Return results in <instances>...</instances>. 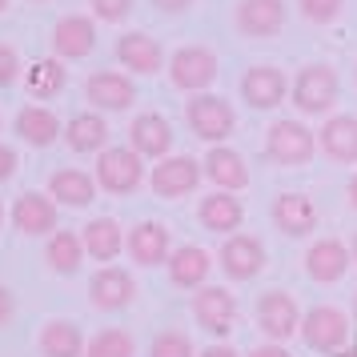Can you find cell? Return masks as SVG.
Segmentation results:
<instances>
[{"instance_id": "1", "label": "cell", "mask_w": 357, "mask_h": 357, "mask_svg": "<svg viewBox=\"0 0 357 357\" xmlns=\"http://www.w3.org/2000/svg\"><path fill=\"white\" fill-rule=\"evenodd\" d=\"M313 153H317V137L301 121L281 116L265 132V157L273 165H281V169H301V165L313 161Z\"/></svg>"}, {"instance_id": "2", "label": "cell", "mask_w": 357, "mask_h": 357, "mask_svg": "<svg viewBox=\"0 0 357 357\" xmlns=\"http://www.w3.org/2000/svg\"><path fill=\"white\" fill-rule=\"evenodd\" d=\"M337 73H333V65H325V61H317V65H305L297 77H293V109L305 116H325L333 105H337Z\"/></svg>"}, {"instance_id": "3", "label": "cell", "mask_w": 357, "mask_h": 357, "mask_svg": "<svg viewBox=\"0 0 357 357\" xmlns=\"http://www.w3.org/2000/svg\"><path fill=\"white\" fill-rule=\"evenodd\" d=\"M185 121H189L193 137L209 141V145H221L229 132L237 129L233 105L225 97H217V93H193V100L185 105Z\"/></svg>"}, {"instance_id": "4", "label": "cell", "mask_w": 357, "mask_h": 357, "mask_svg": "<svg viewBox=\"0 0 357 357\" xmlns=\"http://www.w3.org/2000/svg\"><path fill=\"white\" fill-rule=\"evenodd\" d=\"M301 337L313 354H341L349 341V317L337 305H313L301 317Z\"/></svg>"}, {"instance_id": "5", "label": "cell", "mask_w": 357, "mask_h": 357, "mask_svg": "<svg viewBox=\"0 0 357 357\" xmlns=\"http://www.w3.org/2000/svg\"><path fill=\"white\" fill-rule=\"evenodd\" d=\"M217 52L205 49V45H185V49L173 52L169 61V81L177 84L181 93H205L213 81H217Z\"/></svg>"}, {"instance_id": "6", "label": "cell", "mask_w": 357, "mask_h": 357, "mask_svg": "<svg viewBox=\"0 0 357 357\" xmlns=\"http://www.w3.org/2000/svg\"><path fill=\"white\" fill-rule=\"evenodd\" d=\"M145 181V157L137 149H105L97 157V185L105 193L125 197Z\"/></svg>"}, {"instance_id": "7", "label": "cell", "mask_w": 357, "mask_h": 357, "mask_svg": "<svg viewBox=\"0 0 357 357\" xmlns=\"http://www.w3.org/2000/svg\"><path fill=\"white\" fill-rule=\"evenodd\" d=\"M301 309L293 301V293L285 289H269L257 297V329L269 341H289L293 333H301Z\"/></svg>"}, {"instance_id": "8", "label": "cell", "mask_w": 357, "mask_h": 357, "mask_svg": "<svg viewBox=\"0 0 357 357\" xmlns=\"http://www.w3.org/2000/svg\"><path fill=\"white\" fill-rule=\"evenodd\" d=\"M193 317L205 333L225 337L229 329H233V321H237V297L225 285H201L193 293Z\"/></svg>"}, {"instance_id": "9", "label": "cell", "mask_w": 357, "mask_h": 357, "mask_svg": "<svg viewBox=\"0 0 357 357\" xmlns=\"http://www.w3.org/2000/svg\"><path fill=\"white\" fill-rule=\"evenodd\" d=\"M217 265L225 269L229 281H253L265 269V245L257 237H249V233H233V237L221 241Z\"/></svg>"}, {"instance_id": "10", "label": "cell", "mask_w": 357, "mask_h": 357, "mask_svg": "<svg viewBox=\"0 0 357 357\" xmlns=\"http://www.w3.org/2000/svg\"><path fill=\"white\" fill-rule=\"evenodd\" d=\"M201 177H205V165L193 161V157H165L157 169H153V177H149V185H153V193L165 197V201H177V197H189L201 185Z\"/></svg>"}, {"instance_id": "11", "label": "cell", "mask_w": 357, "mask_h": 357, "mask_svg": "<svg viewBox=\"0 0 357 357\" xmlns=\"http://www.w3.org/2000/svg\"><path fill=\"white\" fill-rule=\"evenodd\" d=\"M285 29V0H237V33L269 40Z\"/></svg>"}, {"instance_id": "12", "label": "cell", "mask_w": 357, "mask_h": 357, "mask_svg": "<svg viewBox=\"0 0 357 357\" xmlns=\"http://www.w3.org/2000/svg\"><path fill=\"white\" fill-rule=\"evenodd\" d=\"M289 93V81L277 65H253L241 77V97L249 109H277Z\"/></svg>"}, {"instance_id": "13", "label": "cell", "mask_w": 357, "mask_h": 357, "mask_svg": "<svg viewBox=\"0 0 357 357\" xmlns=\"http://www.w3.org/2000/svg\"><path fill=\"white\" fill-rule=\"evenodd\" d=\"M349 261H354V253H349L337 237H321V241L309 245L305 273H309V281H317V285H333V281H341V277L349 273Z\"/></svg>"}, {"instance_id": "14", "label": "cell", "mask_w": 357, "mask_h": 357, "mask_svg": "<svg viewBox=\"0 0 357 357\" xmlns=\"http://www.w3.org/2000/svg\"><path fill=\"white\" fill-rule=\"evenodd\" d=\"M132 297H137V281H132V273L116 269V265L97 269V277L89 281V301L97 309H105V313H116V309L132 305Z\"/></svg>"}, {"instance_id": "15", "label": "cell", "mask_w": 357, "mask_h": 357, "mask_svg": "<svg viewBox=\"0 0 357 357\" xmlns=\"http://www.w3.org/2000/svg\"><path fill=\"white\" fill-rule=\"evenodd\" d=\"M13 225L17 233H29V237H45V233H56V201L45 193H20L13 201Z\"/></svg>"}, {"instance_id": "16", "label": "cell", "mask_w": 357, "mask_h": 357, "mask_svg": "<svg viewBox=\"0 0 357 357\" xmlns=\"http://www.w3.org/2000/svg\"><path fill=\"white\" fill-rule=\"evenodd\" d=\"M125 249H129V257L137 261V265H145V269L169 265V257H173V249H169V229H165L161 221H141V225H132V233L125 237Z\"/></svg>"}, {"instance_id": "17", "label": "cell", "mask_w": 357, "mask_h": 357, "mask_svg": "<svg viewBox=\"0 0 357 357\" xmlns=\"http://www.w3.org/2000/svg\"><path fill=\"white\" fill-rule=\"evenodd\" d=\"M273 225L285 237H309L317 229V205L305 193H277L273 197Z\"/></svg>"}, {"instance_id": "18", "label": "cell", "mask_w": 357, "mask_h": 357, "mask_svg": "<svg viewBox=\"0 0 357 357\" xmlns=\"http://www.w3.org/2000/svg\"><path fill=\"white\" fill-rule=\"evenodd\" d=\"M201 165H205V177H209L217 189H225V193H241L245 185H249V165H245V157L237 149L213 145Z\"/></svg>"}, {"instance_id": "19", "label": "cell", "mask_w": 357, "mask_h": 357, "mask_svg": "<svg viewBox=\"0 0 357 357\" xmlns=\"http://www.w3.org/2000/svg\"><path fill=\"white\" fill-rule=\"evenodd\" d=\"M129 141L141 157H153V161H165L169 149H173V125L165 121L161 113H141L129 125Z\"/></svg>"}, {"instance_id": "20", "label": "cell", "mask_w": 357, "mask_h": 357, "mask_svg": "<svg viewBox=\"0 0 357 357\" xmlns=\"http://www.w3.org/2000/svg\"><path fill=\"white\" fill-rule=\"evenodd\" d=\"M97 49V24L89 17H65L52 29V52L65 61H81Z\"/></svg>"}, {"instance_id": "21", "label": "cell", "mask_w": 357, "mask_h": 357, "mask_svg": "<svg viewBox=\"0 0 357 357\" xmlns=\"http://www.w3.org/2000/svg\"><path fill=\"white\" fill-rule=\"evenodd\" d=\"M84 97L93 100L97 109H109V113H121L137 100V84L121 73H93L84 81Z\"/></svg>"}, {"instance_id": "22", "label": "cell", "mask_w": 357, "mask_h": 357, "mask_svg": "<svg viewBox=\"0 0 357 357\" xmlns=\"http://www.w3.org/2000/svg\"><path fill=\"white\" fill-rule=\"evenodd\" d=\"M116 61L129 68V73L153 77V73H161L165 52H161V45H157L149 33H125L121 40H116Z\"/></svg>"}, {"instance_id": "23", "label": "cell", "mask_w": 357, "mask_h": 357, "mask_svg": "<svg viewBox=\"0 0 357 357\" xmlns=\"http://www.w3.org/2000/svg\"><path fill=\"white\" fill-rule=\"evenodd\" d=\"M197 217H201V225L209 229V233L233 237V233L241 229V221H245V205H241V201H237L233 193H225V189H217V193H209L205 201H201V209H197Z\"/></svg>"}, {"instance_id": "24", "label": "cell", "mask_w": 357, "mask_h": 357, "mask_svg": "<svg viewBox=\"0 0 357 357\" xmlns=\"http://www.w3.org/2000/svg\"><path fill=\"white\" fill-rule=\"evenodd\" d=\"M213 273V257L201 249V245H181L173 249V257H169V281L177 285V289H201Z\"/></svg>"}, {"instance_id": "25", "label": "cell", "mask_w": 357, "mask_h": 357, "mask_svg": "<svg viewBox=\"0 0 357 357\" xmlns=\"http://www.w3.org/2000/svg\"><path fill=\"white\" fill-rule=\"evenodd\" d=\"M317 145L329 161H341V165H357V116L345 113V116H329L321 125V137Z\"/></svg>"}, {"instance_id": "26", "label": "cell", "mask_w": 357, "mask_h": 357, "mask_svg": "<svg viewBox=\"0 0 357 357\" xmlns=\"http://www.w3.org/2000/svg\"><path fill=\"white\" fill-rule=\"evenodd\" d=\"M49 197H56V205L84 209V205L97 201V181L81 173V169H56L49 177Z\"/></svg>"}, {"instance_id": "27", "label": "cell", "mask_w": 357, "mask_h": 357, "mask_svg": "<svg viewBox=\"0 0 357 357\" xmlns=\"http://www.w3.org/2000/svg\"><path fill=\"white\" fill-rule=\"evenodd\" d=\"M61 132H65V129H61L56 113H49L45 105H24V109L17 113V137L24 141V145L45 149V145H52Z\"/></svg>"}, {"instance_id": "28", "label": "cell", "mask_w": 357, "mask_h": 357, "mask_svg": "<svg viewBox=\"0 0 357 357\" xmlns=\"http://www.w3.org/2000/svg\"><path fill=\"white\" fill-rule=\"evenodd\" d=\"M65 141H68L73 153H105L109 125H105V116H97V113H77L65 125Z\"/></svg>"}, {"instance_id": "29", "label": "cell", "mask_w": 357, "mask_h": 357, "mask_svg": "<svg viewBox=\"0 0 357 357\" xmlns=\"http://www.w3.org/2000/svg\"><path fill=\"white\" fill-rule=\"evenodd\" d=\"M84 241V253L97 261H113L121 249H125V233H121V225H116L113 217H97V221H89L81 233Z\"/></svg>"}, {"instance_id": "30", "label": "cell", "mask_w": 357, "mask_h": 357, "mask_svg": "<svg viewBox=\"0 0 357 357\" xmlns=\"http://www.w3.org/2000/svg\"><path fill=\"white\" fill-rule=\"evenodd\" d=\"M45 261H49V269L52 273H61V277H73L77 269H81V261H84V241L77 237V233H52L49 245H45Z\"/></svg>"}, {"instance_id": "31", "label": "cell", "mask_w": 357, "mask_h": 357, "mask_svg": "<svg viewBox=\"0 0 357 357\" xmlns=\"http://www.w3.org/2000/svg\"><path fill=\"white\" fill-rule=\"evenodd\" d=\"M40 354L45 357H84V333L73 321H49L40 329Z\"/></svg>"}, {"instance_id": "32", "label": "cell", "mask_w": 357, "mask_h": 357, "mask_svg": "<svg viewBox=\"0 0 357 357\" xmlns=\"http://www.w3.org/2000/svg\"><path fill=\"white\" fill-rule=\"evenodd\" d=\"M65 84H68V68L61 65V61H36V65L29 68V93H33L36 100L56 97Z\"/></svg>"}, {"instance_id": "33", "label": "cell", "mask_w": 357, "mask_h": 357, "mask_svg": "<svg viewBox=\"0 0 357 357\" xmlns=\"http://www.w3.org/2000/svg\"><path fill=\"white\" fill-rule=\"evenodd\" d=\"M137 345L125 329H100L97 337L84 345V357H132Z\"/></svg>"}, {"instance_id": "34", "label": "cell", "mask_w": 357, "mask_h": 357, "mask_svg": "<svg viewBox=\"0 0 357 357\" xmlns=\"http://www.w3.org/2000/svg\"><path fill=\"white\" fill-rule=\"evenodd\" d=\"M149 357H193V341H189V333H181V329H165V333L153 337Z\"/></svg>"}, {"instance_id": "35", "label": "cell", "mask_w": 357, "mask_h": 357, "mask_svg": "<svg viewBox=\"0 0 357 357\" xmlns=\"http://www.w3.org/2000/svg\"><path fill=\"white\" fill-rule=\"evenodd\" d=\"M297 8L309 24H333L345 8V0H297Z\"/></svg>"}, {"instance_id": "36", "label": "cell", "mask_w": 357, "mask_h": 357, "mask_svg": "<svg viewBox=\"0 0 357 357\" xmlns=\"http://www.w3.org/2000/svg\"><path fill=\"white\" fill-rule=\"evenodd\" d=\"M89 4H93V17L105 24H121L132 13V0H89Z\"/></svg>"}, {"instance_id": "37", "label": "cell", "mask_w": 357, "mask_h": 357, "mask_svg": "<svg viewBox=\"0 0 357 357\" xmlns=\"http://www.w3.org/2000/svg\"><path fill=\"white\" fill-rule=\"evenodd\" d=\"M20 77V56L13 45H0V89H8V84Z\"/></svg>"}, {"instance_id": "38", "label": "cell", "mask_w": 357, "mask_h": 357, "mask_svg": "<svg viewBox=\"0 0 357 357\" xmlns=\"http://www.w3.org/2000/svg\"><path fill=\"white\" fill-rule=\"evenodd\" d=\"M17 149H8V145H0V185H4V181L13 177V173H17Z\"/></svg>"}, {"instance_id": "39", "label": "cell", "mask_w": 357, "mask_h": 357, "mask_svg": "<svg viewBox=\"0 0 357 357\" xmlns=\"http://www.w3.org/2000/svg\"><path fill=\"white\" fill-rule=\"evenodd\" d=\"M13 313H17V305H13V293H8L4 285H0V325H8V321H13Z\"/></svg>"}, {"instance_id": "40", "label": "cell", "mask_w": 357, "mask_h": 357, "mask_svg": "<svg viewBox=\"0 0 357 357\" xmlns=\"http://www.w3.org/2000/svg\"><path fill=\"white\" fill-rule=\"evenodd\" d=\"M249 357H289V349H285L281 341H269V345H257Z\"/></svg>"}, {"instance_id": "41", "label": "cell", "mask_w": 357, "mask_h": 357, "mask_svg": "<svg viewBox=\"0 0 357 357\" xmlns=\"http://www.w3.org/2000/svg\"><path fill=\"white\" fill-rule=\"evenodd\" d=\"M197 357H241L233 345H209V349H201Z\"/></svg>"}, {"instance_id": "42", "label": "cell", "mask_w": 357, "mask_h": 357, "mask_svg": "<svg viewBox=\"0 0 357 357\" xmlns=\"http://www.w3.org/2000/svg\"><path fill=\"white\" fill-rule=\"evenodd\" d=\"M153 4H157L161 13H185V8H189L193 0H153Z\"/></svg>"}, {"instance_id": "43", "label": "cell", "mask_w": 357, "mask_h": 357, "mask_svg": "<svg viewBox=\"0 0 357 357\" xmlns=\"http://www.w3.org/2000/svg\"><path fill=\"white\" fill-rule=\"evenodd\" d=\"M345 193H349V209L357 213V173L349 177V189H345Z\"/></svg>"}, {"instance_id": "44", "label": "cell", "mask_w": 357, "mask_h": 357, "mask_svg": "<svg viewBox=\"0 0 357 357\" xmlns=\"http://www.w3.org/2000/svg\"><path fill=\"white\" fill-rule=\"evenodd\" d=\"M337 357H357V345H354V349H341Z\"/></svg>"}, {"instance_id": "45", "label": "cell", "mask_w": 357, "mask_h": 357, "mask_svg": "<svg viewBox=\"0 0 357 357\" xmlns=\"http://www.w3.org/2000/svg\"><path fill=\"white\" fill-rule=\"evenodd\" d=\"M354 265H357V237H354Z\"/></svg>"}, {"instance_id": "46", "label": "cell", "mask_w": 357, "mask_h": 357, "mask_svg": "<svg viewBox=\"0 0 357 357\" xmlns=\"http://www.w3.org/2000/svg\"><path fill=\"white\" fill-rule=\"evenodd\" d=\"M4 8H8V0H0V13H4Z\"/></svg>"}, {"instance_id": "47", "label": "cell", "mask_w": 357, "mask_h": 357, "mask_svg": "<svg viewBox=\"0 0 357 357\" xmlns=\"http://www.w3.org/2000/svg\"><path fill=\"white\" fill-rule=\"evenodd\" d=\"M354 317H357V297H354Z\"/></svg>"}, {"instance_id": "48", "label": "cell", "mask_w": 357, "mask_h": 357, "mask_svg": "<svg viewBox=\"0 0 357 357\" xmlns=\"http://www.w3.org/2000/svg\"><path fill=\"white\" fill-rule=\"evenodd\" d=\"M0 221H4V205H0Z\"/></svg>"}]
</instances>
